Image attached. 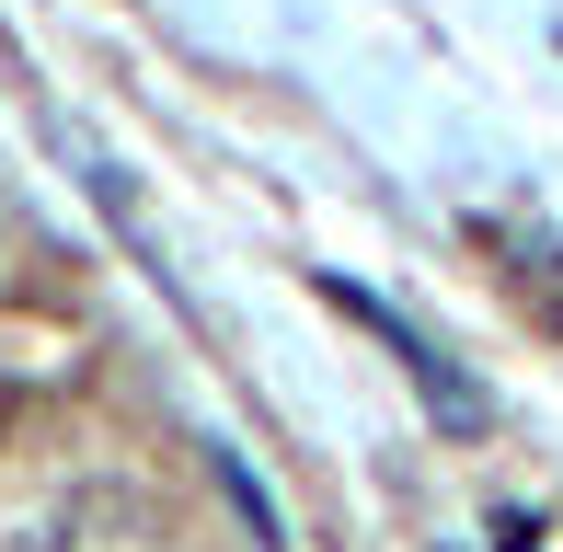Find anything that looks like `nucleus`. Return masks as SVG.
<instances>
[{"label": "nucleus", "mask_w": 563, "mask_h": 552, "mask_svg": "<svg viewBox=\"0 0 563 552\" xmlns=\"http://www.w3.org/2000/svg\"><path fill=\"white\" fill-rule=\"evenodd\" d=\"M322 299H334V311H345V322H368V334H379V345H391V357H402V380H415V391H426V415H438V426H449V438H483V380H460V368H449V357H438V345H426V334H415V322H402V311H391V299H368V288H356V276H322Z\"/></svg>", "instance_id": "nucleus-1"}]
</instances>
